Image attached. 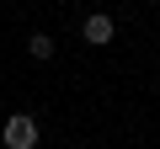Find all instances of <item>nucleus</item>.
<instances>
[{"label":"nucleus","mask_w":160,"mask_h":149,"mask_svg":"<svg viewBox=\"0 0 160 149\" xmlns=\"http://www.w3.org/2000/svg\"><path fill=\"white\" fill-rule=\"evenodd\" d=\"M0 144H6V149H38V144H43L38 117H32V112H11L6 123H0Z\"/></svg>","instance_id":"obj_1"},{"label":"nucleus","mask_w":160,"mask_h":149,"mask_svg":"<svg viewBox=\"0 0 160 149\" xmlns=\"http://www.w3.org/2000/svg\"><path fill=\"white\" fill-rule=\"evenodd\" d=\"M80 37H86V43H91V48H107V43H112V37H118V22H112V16H107V11H91V16H86V22H80Z\"/></svg>","instance_id":"obj_2"},{"label":"nucleus","mask_w":160,"mask_h":149,"mask_svg":"<svg viewBox=\"0 0 160 149\" xmlns=\"http://www.w3.org/2000/svg\"><path fill=\"white\" fill-rule=\"evenodd\" d=\"M27 53H32V59H38V64H48V59H53V53H59V43H53V37H48V32H32V37H27Z\"/></svg>","instance_id":"obj_3"}]
</instances>
